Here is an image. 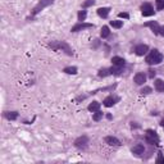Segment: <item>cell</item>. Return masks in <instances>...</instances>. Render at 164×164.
Instances as JSON below:
<instances>
[{"instance_id": "obj_1", "label": "cell", "mask_w": 164, "mask_h": 164, "mask_svg": "<svg viewBox=\"0 0 164 164\" xmlns=\"http://www.w3.org/2000/svg\"><path fill=\"white\" fill-rule=\"evenodd\" d=\"M49 46H50L51 49H54V50H62L67 54V55H73L72 48H71L65 41H51L50 44H49Z\"/></svg>"}, {"instance_id": "obj_2", "label": "cell", "mask_w": 164, "mask_h": 164, "mask_svg": "<svg viewBox=\"0 0 164 164\" xmlns=\"http://www.w3.org/2000/svg\"><path fill=\"white\" fill-rule=\"evenodd\" d=\"M162 62H163V55H162V53L159 50H156V49H153L146 57V63L150 64V65L159 64Z\"/></svg>"}, {"instance_id": "obj_3", "label": "cell", "mask_w": 164, "mask_h": 164, "mask_svg": "<svg viewBox=\"0 0 164 164\" xmlns=\"http://www.w3.org/2000/svg\"><path fill=\"white\" fill-rule=\"evenodd\" d=\"M145 141L147 144H150V145H158L159 144V136L156 135L155 131H153V130H147L146 131V135H145Z\"/></svg>"}, {"instance_id": "obj_4", "label": "cell", "mask_w": 164, "mask_h": 164, "mask_svg": "<svg viewBox=\"0 0 164 164\" xmlns=\"http://www.w3.org/2000/svg\"><path fill=\"white\" fill-rule=\"evenodd\" d=\"M53 3H54V0H40L39 4H37L36 7L34 8V10H32V15H36L37 13H40L44 8L49 7V5L53 4Z\"/></svg>"}, {"instance_id": "obj_5", "label": "cell", "mask_w": 164, "mask_h": 164, "mask_svg": "<svg viewBox=\"0 0 164 164\" xmlns=\"http://www.w3.org/2000/svg\"><path fill=\"white\" fill-rule=\"evenodd\" d=\"M87 144H89V139L87 136H80L78 139L74 140V146L80 150H85L87 147Z\"/></svg>"}, {"instance_id": "obj_6", "label": "cell", "mask_w": 164, "mask_h": 164, "mask_svg": "<svg viewBox=\"0 0 164 164\" xmlns=\"http://www.w3.org/2000/svg\"><path fill=\"white\" fill-rule=\"evenodd\" d=\"M141 10H143V15H144V17H150V15L154 14V8H153L151 4H149V3L143 4Z\"/></svg>"}, {"instance_id": "obj_7", "label": "cell", "mask_w": 164, "mask_h": 164, "mask_svg": "<svg viewBox=\"0 0 164 164\" xmlns=\"http://www.w3.org/2000/svg\"><path fill=\"white\" fill-rule=\"evenodd\" d=\"M92 27H94V25H92V23H84V22H80V23L73 26L71 31H72V32H78V31L86 30V28H92Z\"/></svg>"}, {"instance_id": "obj_8", "label": "cell", "mask_w": 164, "mask_h": 164, "mask_svg": "<svg viewBox=\"0 0 164 164\" xmlns=\"http://www.w3.org/2000/svg\"><path fill=\"white\" fill-rule=\"evenodd\" d=\"M147 50H149V46L145 45V44H140V45H137L135 48V53H136V55H139V57L145 55V54L147 53Z\"/></svg>"}, {"instance_id": "obj_9", "label": "cell", "mask_w": 164, "mask_h": 164, "mask_svg": "<svg viewBox=\"0 0 164 164\" xmlns=\"http://www.w3.org/2000/svg\"><path fill=\"white\" fill-rule=\"evenodd\" d=\"M131 151H132V154H135L136 156H141L145 153V147H144L143 144H137L131 149Z\"/></svg>"}, {"instance_id": "obj_10", "label": "cell", "mask_w": 164, "mask_h": 164, "mask_svg": "<svg viewBox=\"0 0 164 164\" xmlns=\"http://www.w3.org/2000/svg\"><path fill=\"white\" fill-rule=\"evenodd\" d=\"M145 26H146V27H150V28H151V31L154 32L155 35H159V28H160V26L158 25V22H155V21L146 22V23H145Z\"/></svg>"}, {"instance_id": "obj_11", "label": "cell", "mask_w": 164, "mask_h": 164, "mask_svg": "<svg viewBox=\"0 0 164 164\" xmlns=\"http://www.w3.org/2000/svg\"><path fill=\"white\" fill-rule=\"evenodd\" d=\"M119 99L118 97H116V96H113V95H110V96H108V97H105V99H104V105H105L107 108H110V107H113L114 104H116L117 101H118Z\"/></svg>"}, {"instance_id": "obj_12", "label": "cell", "mask_w": 164, "mask_h": 164, "mask_svg": "<svg viewBox=\"0 0 164 164\" xmlns=\"http://www.w3.org/2000/svg\"><path fill=\"white\" fill-rule=\"evenodd\" d=\"M105 143L109 146H121V141H119L117 137H114V136H107Z\"/></svg>"}, {"instance_id": "obj_13", "label": "cell", "mask_w": 164, "mask_h": 164, "mask_svg": "<svg viewBox=\"0 0 164 164\" xmlns=\"http://www.w3.org/2000/svg\"><path fill=\"white\" fill-rule=\"evenodd\" d=\"M133 81H135V84H136V85H144V84H145V81H146V76H145V73H143V72L136 73V74H135V77H133Z\"/></svg>"}, {"instance_id": "obj_14", "label": "cell", "mask_w": 164, "mask_h": 164, "mask_svg": "<svg viewBox=\"0 0 164 164\" xmlns=\"http://www.w3.org/2000/svg\"><path fill=\"white\" fill-rule=\"evenodd\" d=\"M112 62H113V65H117V67H124L126 64V61L121 57H113Z\"/></svg>"}, {"instance_id": "obj_15", "label": "cell", "mask_w": 164, "mask_h": 164, "mask_svg": "<svg viewBox=\"0 0 164 164\" xmlns=\"http://www.w3.org/2000/svg\"><path fill=\"white\" fill-rule=\"evenodd\" d=\"M154 86H155V90L158 92H164V81L158 78L154 81Z\"/></svg>"}, {"instance_id": "obj_16", "label": "cell", "mask_w": 164, "mask_h": 164, "mask_svg": "<svg viewBox=\"0 0 164 164\" xmlns=\"http://www.w3.org/2000/svg\"><path fill=\"white\" fill-rule=\"evenodd\" d=\"M87 109H89L90 112H92V113H95V112H97L100 109V103H97V101H92L89 107H87Z\"/></svg>"}, {"instance_id": "obj_17", "label": "cell", "mask_w": 164, "mask_h": 164, "mask_svg": "<svg viewBox=\"0 0 164 164\" xmlns=\"http://www.w3.org/2000/svg\"><path fill=\"white\" fill-rule=\"evenodd\" d=\"M4 117L9 119V121H14V119H17L18 113L17 112H4Z\"/></svg>"}, {"instance_id": "obj_18", "label": "cell", "mask_w": 164, "mask_h": 164, "mask_svg": "<svg viewBox=\"0 0 164 164\" xmlns=\"http://www.w3.org/2000/svg\"><path fill=\"white\" fill-rule=\"evenodd\" d=\"M109 12H110V8H99L97 9V14H99L101 18H107Z\"/></svg>"}, {"instance_id": "obj_19", "label": "cell", "mask_w": 164, "mask_h": 164, "mask_svg": "<svg viewBox=\"0 0 164 164\" xmlns=\"http://www.w3.org/2000/svg\"><path fill=\"white\" fill-rule=\"evenodd\" d=\"M122 72H123V67H117V65H113V67L110 68V73L114 74V76L122 74Z\"/></svg>"}, {"instance_id": "obj_20", "label": "cell", "mask_w": 164, "mask_h": 164, "mask_svg": "<svg viewBox=\"0 0 164 164\" xmlns=\"http://www.w3.org/2000/svg\"><path fill=\"white\" fill-rule=\"evenodd\" d=\"M110 35V31H109V27L108 26H104L101 28V32H100V36L103 37V39H107V37Z\"/></svg>"}, {"instance_id": "obj_21", "label": "cell", "mask_w": 164, "mask_h": 164, "mask_svg": "<svg viewBox=\"0 0 164 164\" xmlns=\"http://www.w3.org/2000/svg\"><path fill=\"white\" fill-rule=\"evenodd\" d=\"M97 74H99V77H107V76L112 74L110 73V68H101Z\"/></svg>"}, {"instance_id": "obj_22", "label": "cell", "mask_w": 164, "mask_h": 164, "mask_svg": "<svg viewBox=\"0 0 164 164\" xmlns=\"http://www.w3.org/2000/svg\"><path fill=\"white\" fill-rule=\"evenodd\" d=\"M63 72L67 74H76L77 73V67H67L63 69Z\"/></svg>"}, {"instance_id": "obj_23", "label": "cell", "mask_w": 164, "mask_h": 164, "mask_svg": "<svg viewBox=\"0 0 164 164\" xmlns=\"http://www.w3.org/2000/svg\"><path fill=\"white\" fill-rule=\"evenodd\" d=\"M110 26L114 27V28H121L123 26V22L122 21H110Z\"/></svg>"}, {"instance_id": "obj_24", "label": "cell", "mask_w": 164, "mask_h": 164, "mask_svg": "<svg viewBox=\"0 0 164 164\" xmlns=\"http://www.w3.org/2000/svg\"><path fill=\"white\" fill-rule=\"evenodd\" d=\"M87 17V13H86V10H80L78 12V21L80 22H84Z\"/></svg>"}, {"instance_id": "obj_25", "label": "cell", "mask_w": 164, "mask_h": 164, "mask_svg": "<svg viewBox=\"0 0 164 164\" xmlns=\"http://www.w3.org/2000/svg\"><path fill=\"white\" fill-rule=\"evenodd\" d=\"M92 118H94V121H95V122L100 121V119L103 118V113H101L100 110H97V112H95V114H94V117H92Z\"/></svg>"}, {"instance_id": "obj_26", "label": "cell", "mask_w": 164, "mask_h": 164, "mask_svg": "<svg viewBox=\"0 0 164 164\" xmlns=\"http://www.w3.org/2000/svg\"><path fill=\"white\" fill-rule=\"evenodd\" d=\"M155 3H156V9L158 10L164 9V0H155Z\"/></svg>"}, {"instance_id": "obj_27", "label": "cell", "mask_w": 164, "mask_h": 164, "mask_svg": "<svg viewBox=\"0 0 164 164\" xmlns=\"http://www.w3.org/2000/svg\"><path fill=\"white\" fill-rule=\"evenodd\" d=\"M95 4V0H86V2L82 4V7L84 8H87V7H91V5Z\"/></svg>"}, {"instance_id": "obj_28", "label": "cell", "mask_w": 164, "mask_h": 164, "mask_svg": "<svg viewBox=\"0 0 164 164\" xmlns=\"http://www.w3.org/2000/svg\"><path fill=\"white\" fill-rule=\"evenodd\" d=\"M150 92H151V89H150V87H147V86L141 90V94H144V95H147V94H150Z\"/></svg>"}, {"instance_id": "obj_29", "label": "cell", "mask_w": 164, "mask_h": 164, "mask_svg": "<svg viewBox=\"0 0 164 164\" xmlns=\"http://www.w3.org/2000/svg\"><path fill=\"white\" fill-rule=\"evenodd\" d=\"M155 73H156V72H155L154 69H149V77H150V78H154V77H155Z\"/></svg>"}, {"instance_id": "obj_30", "label": "cell", "mask_w": 164, "mask_h": 164, "mask_svg": "<svg viewBox=\"0 0 164 164\" xmlns=\"http://www.w3.org/2000/svg\"><path fill=\"white\" fill-rule=\"evenodd\" d=\"M121 18H128V13H119L118 14Z\"/></svg>"}, {"instance_id": "obj_31", "label": "cell", "mask_w": 164, "mask_h": 164, "mask_svg": "<svg viewBox=\"0 0 164 164\" xmlns=\"http://www.w3.org/2000/svg\"><path fill=\"white\" fill-rule=\"evenodd\" d=\"M159 35L164 36V26H160V28H159Z\"/></svg>"}, {"instance_id": "obj_32", "label": "cell", "mask_w": 164, "mask_h": 164, "mask_svg": "<svg viewBox=\"0 0 164 164\" xmlns=\"http://www.w3.org/2000/svg\"><path fill=\"white\" fill-rule=\"evenodd\" d=\"M156 162H158V163H164V158H163L162 155H159V158L156 159Z\"/></svg>"}, {"instance_id": "obj_33", "label": "cell", "mask_w": 164, "mask_h": 164, "mask_svg": "<svg viewBox=\"0 0 164 164\" xmlns=\"http://www.w3.org/2000/svg\"><path fill=\"white\" fill-rule=\"evenodd\" d=\"M160 126H162V127H163V130H164V119H163V121L160 122Z\"/></svg>"}]
</instances>
